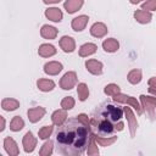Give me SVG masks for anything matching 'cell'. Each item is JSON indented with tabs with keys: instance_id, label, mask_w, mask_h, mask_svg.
<instances>
[{
	"instance_id": "e0dca14e",
	"label": "cell",
	"mask_w": 156,
	"mask_h": 156,
	"mask_svg": "<svg viewBox=\"0 0 156 156\" xmlns=\"http://www.w3.org/2000/svg\"><path fill=\"white\" fill-rule=\"evenodd\" d=\"M45 16H46L49 20L54 21V22H60V21L62 20V12H61V10L57 9V7H50V9H48V10L45 11Z\"/></svg>"
},
{
	"instance_id": "30bf717a",
	"label": "cell",
	"mask_w": 156,
	"mask_h": 156,
	"mask_svg": "<svg viewBox=\"0 0 156 156\" xmlns=\"http://www.w3.org/2000/svg\"><path fill=\"white\" fill-rule=\"evenodd\" d=\"M85 67L93 74H101L102 73V63L98 60H88L85 62Z\"/></svg>"
},
{
	"instance_id": "8d00e7d4",
	"label": "cell",
	"mask_w": 156,
	"mask_h": 156,
	"mask_svg": "<svg viewBox=\"0 0 156 156\" xmlns=\"http://www.w3.org/2000/svg\"><path fill=\"white\" fill-rule=\"evenodd\" d=\"M123 127H124V124H123L121 121H118V122L115 124V128H116L117 130H122V129H123Z\"/></svg>"
},
{
	"instance_id": "9a60e30c",
	"label": "cell",
	"mask_w": 156,
	"mask_h": 156,
	"mask_svg": "<svg viewBox=\"0 0 156 156\" xmlns=\"http://www.w3.org/2000/svg\"><path fill=\"white\" fill-rule=\"evenodd\" d=\"M60 46L62 48L63 51H66V52H72V51L74 50V48H76V44H74V40H73L71 37L65 35V37H62L61 40H60Z\"/></svg>"
},
{
	"instance_id": "7402d4cb",
	"label": "cell",
	"mask_w": 156,
	"mask_h": 156,
	"mask_svg": "<svg viewBox=\"0 0 156 156\" xmlns=\"http://www.w3.org/2000/svg\"><path fill=\"white\" fill-rule=\"evenodd\" d=\"M102 48H104V50L107 51V52H115V51L118 50L119 44H118V41H117L116 39L110 38V39H106V40L102 43Z\"/></svg>"
},
{
	"instance_id": "277c9868",
	"label": "cell",
	"mask_w": 156,
	"mask_h": 156,
	"mask_svg": "<svg viewBox=\"0 0 156 156\" xmlns=\"http://www.w3.org/2000/svg\"><path fill=\"white\" fill-rule=\"evenodd\" d=\"M77 84V76L74 72H67L60 80V87L65 90L72 89Z\"/></svg>"
},
{
	"instance_id": "83f0119b",
	"label": "cell",
	"mask_w": 156,
	"mask_h": 156,
	"mask_svg": "<svg viewBox=\"0 0 156 156\" xmlns=\"http://www.w3.org/2000/svg\"><path fill=\"white\" fill-rule=\"evenodd\" d=\"M96 141L101 145V146H108L111 144H113L117 140V136H112V138H107V136H101V135H95Z\"/></svg>"
},
{
	"instance_id": "3957f363",
	"label": "cell",
	"mask_w": 156,
	"mask_h": 156,
	"mask_svg": "<svg viewBox=\"0 0 156 156\" xmlns=\"http://www.w3.org/2000/svg\"><path fill=\"white\" fill-rule=\"evenodd\" d=\"M90 126H93L94 128H96L98 133L101 135V136H107V135H111L113 133V130L116 129L115 128V124L106 119V118H102V117H96V116H93L91 119H90Z\"/></svg>"
},
{
	"instance_id": "f546056e",
	"label": "cell",
	"mask_w": 156,
	"mask_h": 156,
	"mask_svg": "<svg viewBox=\"0 0 156 156\" xmlns=\"http://www.w3.org/2000/svg\"><path fill=\"white\" fill-rule=\"evenodd\" d=\"M96 139H95V135L91 133V136H90V141H89V145H88V155H98L99 154V150H98V146L95 144Z\"/></svg>"
},
{
	"instance_id": "d6986e66",
	"label": "cell",
	"mask_w": 156,
	"mask_h": 156,
	"mask_svg": "<svg viewBox=\"0 0 156 156\" xmlns=\"http://www.w3.org/2000/svg\"><path fill=\"white\" fill-rule=\"evenodd\" d=\"M40 34H41V37L45 38V39H55L56 35H57V29L54 28V27H51V26L45 24V26L41 27Z\"/></svg>"
},
{
	"instance_id": "f35d334b",
	"label": "cell",
	"mask_w": 156,
	"mask_h": 156,
	"mask_svg": "<svg viewBox=\"0 0 156 156\" xmlns=\"http://www.w3.org/2000/svg\"><path fill=\"white\" fill-rule=\"evenodd\" d=\"M4 128H5V119H4V117H1V128H0V130H4Z\"/></svg>"
},
{
	"instance_id": "ac0fdd59",
	"label": "cell",
	"mask_w": 156,
	"mask_h": 156,
	"mask_svg": "<svg viewBox=\"0 0 156 156\" xmlns=\"http://www.w3.org/2000/svg\"><path fill=\"white\" fill-rule=\"evenodd\" d=\"M66 117H67V115H66V111H65V108H63V110H57V111H55V112L52 113L51 119H52V123H54L55 126L60 127L61 124H63V123L66 122Z\"/></svg>"
},
{
	"instance_id": "2e32d148",
	"label": "cell",
	"mask_w": 156,
	"mask_h": 156,
	"mask_svg": "<svg viewBox=\"0 0 156 156\" xmlns=\"http://www.w3.org/2000/svg\"><path fill=\"white\" fill-rule=\"evenodd\" d=\"M63 6L68 13H73L83 6V0H66Z\"/></svg>"
},
{
	"instance_id": "52a82bcc",
	"label": "cell",
	"mask_w": 156,
	"mask_h": 156,
	"mask_svg": "<svg viewBox=\"0 0 156 156\" xmlns=\"http://www.w3.org/2000/svg\"><path fill=\"white\" fill-rule=\"evenodd\" d=\"M124 113H126V117H127V121H128V124H129V129H130V135L134 136L135 135V130H136V127H138V122H136V118L134 117L132 110L129 107H124L123 108Z\"/></svg>"
},
{
	"instance_id": "f1b7e54d",
	"label": "cell",
	"mask_w": 156,
	"mask_h": 156,
	"mask_svg": "<svg viewBox=\"0 0 156 156\" xmlns=\"http://www.w3.org/2000/svg\"><path fill=\"white\" fill-rule=\"evenodd\" d=\"M128 80L132 84H136L141 80V72L139 69H133L128 73Z\"/></svg>"
},
{
	"instance_id": "8fae6325",
	"label": "cell",
	"mask_w": 156,
	"mask_h": 156,
	"mask_svg": "<svg viewBox=\"0 0 156 156\" xmlns=\"http://www.w3.org/2000/svg\"><path fill=\"white\" fill-rule=\"evenodd\" d=\"M4 146H5V150H6V152H7L9 155L16 156V155H18V152H20L16 141H15L12 138H10V136L5 138V140H4Z\"/></svg>"
},
{
	"instance_id": "5b68a950",
	"label": "cell",
	"mask_w": 156,
	"mask_h": 156,
	"mask_svg": "<svg viewBox=\"0 0 156 156\" xmlns=\"http://www.w3.org/2000/svg\"><path fill=\"white\" fill-rule=\"evenodd\" d=\"M113 100H115L116 102H127V104L132 105V106L136 110L138 115H141V108H140V106H139V104H138V101H136L135 98L128 96V95H123V94L118 93V94H116V95L113 96Z\"/></svg>"
},
{
	"instance_id": "7c38bea8",
	"label": "cell",
	"mask_w": 156,
	"mask_h": 156,
	"mask_svg": "<svg viewBox=\"0 0 156 156\" xmlns=\"http://www.w3.org/2000/svg\"><path fill=\"white\" fill-rule=\"evenodd\" d=\"M88 20H89L88 16H84V15L76 17V18L72 21V28H73V30H76V32L83 30V29L85 28L87 23H88Z\"/></svg>"
},
{
	"instance_id": "d590c367",
	"label": "cell",
	"mask_w": 156,
	"mask_h": 156,
	"mask_svg": "<svg viewBox=\"0 0 156 156\" xmlns=\"http://www.w3.org/2000/svg\"><path fill=\"white\" fill-rule=\"evenodd\" d=\"M149 85L151 88H156V77H152L149 79Z\"/></svg>"
},
{
	"instance_id": "6da1fadb",
	"label": "cell",
	"mask_w": 156,
	"mask_h": 156,
	"mask_svg": "<svg viewBox=\"0 0 156 156\" xmlns=\"http://www.w3.org/2000/svg\"><path fill=\"white\" fill-rule=\"evenodd\" d=\"M90 121L88 116L79 115L66 121L56 132L57 151L62 155H82L90 141Z\"/></svg>"
},
{
	"instance_id": "44dd1931",
	"label": "cell",
	"mask_w": 156,
	"mask_h": 156,
	"mask_svg": "<svg viewBox=\"0 0 156 156\" xmlns=\"http://www.w3.org/2000/svg\"><path fill=\"white\" fill-rule=\"evenodd\" d=\"M38 54L43 57H50L56 54V49H55V46H52L50 44H43V45H40Z\"/></svg>"
},
{
	"instance_id": "4316f807",
	"label": "cell",
	"mask_w": 156,
	"mask_h": 156,
	"mask_svg": "<svg viewBox=\"0 0 156 156\" xmlns=\"http://www.w3.org/2000/svg\"><path fill=\"white\" fill-rule=\"evenodd\" d=\"M77 93H78V98H79L80 101L87 100V98H88V95H89V90H88L87 84H84V83L78 84V87H77Z\"/></svg>"
},
{
	"instance_id": "e575fe53",
	"label": "cell",
	"mask_w": 156,
	"mask_h": 156,
	"mask_svg": "<svg viewBox=\"0 0 156 156\" xmlns=\"http://www.w3.org/2000/svg\"><path fill=\"white\" fill-rule=\"evenodd\" d=\"M141 9L145 11H154L156 10V0H147L141 5Z\"/></svg>"
},
{
	"instance_id": "60d3db41",
	"label": "cell",
	"mask_w": 156,
	"mask_h": 156,
	"mask_svg": "<svg viewBox=\"0 0 156 156\" xmlns=\"http://www.w3.org/2000/svg\"><path fill=\"white\" fill-rule=\"evenodd\" d=\"M141 0H130V2L132 4H138V2H140Z\"/></svg>"
},
{
	"instance_id": "d4e9b609",
	"label": "cell",
	"mask_w": 156,
	"mask_h": 156,
	"mask_svg": "<svg viewBox=\"0 0 156 156\" xmlns=\"http://www.w3.org/2000/svg\"><path fill=\"white\" fill-rule=\"evenodd\" d=\"M1 106L6 111H13L20 106V102L15 99H4L1 102Z\"/></svg>"
},
{
	"instance_id": "1f68e13d",
	"label": "cell",
	"mask_w": 156,
	"mask_h": 156,
	"mask_svg": "<svg viewBox=\"0 0 156 156\" xmlns=\"http://www.w3.org/2000/svg\"><path fill=\"white\" fill-rule=\"evenodd\" d=\"M118 93H121V89H119V87L116 85V84H108V85L105 87V94H107V95L115 96V95L118 94Z\"/></svg>"
},
{
	"instance_id": "5bb4252c",
	"label": "cell",
	"mask_w": 156,
	"mask_h": 156,
	"mask_svg": "<svg viewBox=\"0 0 156 156\" xmlns=\"http://www.w3.org/2000/svg\"><path fill=\"white\" fill-rule=\"evenodd\" d=\"M44 115H45V110L43 107H34V108L28 110V118L32 123H35L39 119H41Z\"/></svg>"
},
{
	"instance_id": "836d02e7",
	"label": "cell",
	"mask_w": 156,
	"mask_h": 156,
	"mask_svg": "<svg viewBox=\"0 0 156 156\" xmlns=\"http://www.w3.org/2000/svg\"><path fill=\"white\" fill-rule=\"evenodd\" d=\"M74 106V100L72 96H66L62 101H61V107L65 110H69Z\"/></svg>"
},
{
	"instance_id": "7a4b0ae2",
	"label": "cell",
	"mask_w": 156,
	"mask_h": 156,
	"mask_svg": "<svg viewBox=\"0 0 156 156\" xmlns=\"http://www.w3.org/2000/svg\"><path fill=\"white\" fill-rule=\"evenodd\" d=\"M123 112H124L123 108L116 107V106L110 105V104H106V105L100 106L99 108H96L95 112H94V116L106 118V119L111 121L112 123H117L123 117Z\"/></svg>"
},
{
	"instance_id": "4dcf8cb0",
	"label": "cell",
	"mask_w": 156,
	"mask_h": 156,
	"mask_svg": "<svg viewBox=\"0 0 156 156\" xmlns=\"http://www.w3.org/2000/svg\"><path fill=\"white\" fill-rule=\"evenodd\" d=\"M52 146H54V143L51 141V140H49V141H46L44 145H43V147L40 149V151H39V154L41 155V156H48V155H51V152H52Z\"/></svg>"
},
{
	"instance_id": "cb8c5ba5",
	"label": "cell",
	"mask_w": 156,
	"mask_h": 156,
	"mask_svg": "<svg viewBox=\"0 0 156 156\" xmlns=\"http://www.w3.org/2000/svg\"><path fill=\"white\" fill-rule=\"evenodd\" d=\"M37 85L41 91H50L55 88V83L51 79H39L37 82Z\"/></svg>"
},
{
	"instance_id": "74e56055",
	"label": "cell",
	"mask_w": 156,
	"mask_h": 156,
	"mask_svg": "<svg viewBox=\"0 0 156 156\" xmlns=\"http://www.w3.org/2000/svg\"><path fill=\"white\" fill-rule=\"evenodd\" d=\"M61 0H44L45 4H56V2H60Z\"/></svg>"
},
{
	"instance_id": "d6a6232c",
	"label": "cell",
	"mask_w": 156,
	"mask_h": 156,
	"mask_svg": "<svg viewBox=\"0 0 156 156\" xmlns=\"http://www.w3.org/2000/svg\"><path fill=\"white\" fill-rule=\"evenodd\" d=\"M52 130H54V128H52L51 126H45V127H43V128L39 130V138H40V139H46V138H49L50 134L52 133Z\"/></svg>"
},
{
	"instance_id": "4fadbf2b",
	"label": "cell",
	"mask_w": 156,
	"mask_h": 156,
	"mask_svg": "<svg viewBox=\"0 0 156 156\" xmlns=\"http://www.w3.org/2000/svg\"><path fill=\"white\" fill-rule=\"evenodd\" d=\"M62 69V65L60 62H56V61H51V62H48L45 66H44V71L46 74H50V76H55L57 73H60Z\"/></svg>"
},
{
	"instance_id": "603a6c76",
	"label": "cell",
	"mask_w": 156,
	"mask_h": 156,
	"mask_svg": "<svg viewBox=\"0 0 156 156\" xmlns=\"http://www.w3.org/2000/svg\"><path fill=\"white\" fill-rule=\"evenodd\" d=\"M95 51H96V45H95V44H91V43H87V44H84V45L80 46V49H79V55H80L82 57H84V56L93 55Z\"/></svg>"
},
{
	"instance_id": "ffe728a7",
	"label": "cell",
	"mask_w": 156,
	"mask_h": 156,
	"mask_svg": "<svg viewBox=\"0 0 156 156\" xmlns=\"http://www.w3.org/2000/svg\"><path fill=\"white\" fill-rule=\"evenodd\" d=\"M151 13L145 10H138L134 12V18L140 23H149L151 21Z\"/></svg>"
},
{
	"instance_id": "9c48e42d",
	"label": "cell",
	"mask_w": 156,
	"mask_h": 156,
	"mask_svg": "<svg viewBox=\"0 0 156 156\" xmlns=\"http://www.w3.org/2000/svg\"><path fill=\"white\" fill-rule=\"evenodd\" d=\"M90 33H91V35L95 37V38H102V37L107 33V28H106V26H105L104 23L96 22V23H94V24L91 26Z\"/></svg>"
},
{
	"instance_id": "ab89813d",
	"label": "cell",
	"mask_w": 156,
	"mask_h": 156,
	"mask_svg": "<svg viewBox=\"0 0 156 156\" xmlns=\"http://www.w3.org/2000/svg\"><path fill=\"white\" fill-rule=\"evenodd\" d=\"M149 91H150L151 94H155V95H156V89H155V88H151V87H150V88H149Z\"/></svg>"
},
{
	"instance_id": "ba28073f",
	"label": "cell",
	"mask_w": 156,
	"mask_h": 156,
	"mask_svg": "<svg viewBox=\"0 0 156 156\" xmlns=\"http://www.w3.org/2000/svg\"><path fill=\"white\" fill-rule=\"evenodd\" d=\"M23 147L26 152H32L37 145V139L33 136V134L30 132H27L26 135L23 136Z\"/></svg>"
},
{
	"instance_id": "8992f818",
	"label": "cell",
	"mask_w": 156,
	"mask_h": 156,
	"mask_svg": "<svg viewBox=\"0 0 156 156\" xmlns=\"http://www.w3.org/2000/svg\"><path fill=\"white\" fill-rule=\"evenodd\" d=\"M140 100H141L143 107L145 108V111H146V112L150 115V117L152 118V117H154V111H155V108H156V98L141 95V96H140Z\"/></svg>"
},
{
	"instance_id": "484cf974",
	"label": "cell",
	"mask_w": 156,
	"mask_h": 156,
	"mask_svg": "<svg viewBox=\"0 0 156 156\" xmlns=\"http://www.w3.org/2000/svg\"><path fill=\"white\" fill-rule=\"evenodd\" d=\"M24 127V122L20 116H15L10 123V129L13 132H18Z\"/></svg>"
}]
</instances>
